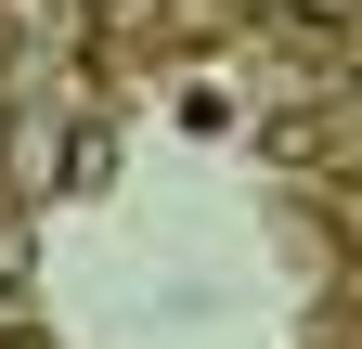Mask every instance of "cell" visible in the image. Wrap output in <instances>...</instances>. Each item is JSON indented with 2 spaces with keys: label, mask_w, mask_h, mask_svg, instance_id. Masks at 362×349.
Wrapping results in <instances>:
<instances>
[{
  "label": "cell",
  "mask_w": 362,
  "mask_h": 349,
  "mask_svg": "<svg viewBox=\"0 0 362 349\" xmlns=\"http://www.w3.org/2000/svg\"><path fill=\"white\" fill-rule=\"evenodd\" d=\"M0 349H52V336H39V324H0Z\"/></svg>",
  "instance_id": "1"
}]
</instances>
